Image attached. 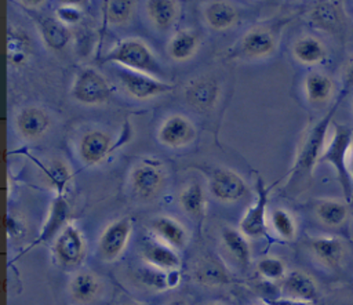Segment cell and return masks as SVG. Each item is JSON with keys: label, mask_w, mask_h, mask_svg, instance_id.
Masks as SVG:
<instances>
[{"label": "cell", "mask_w": 353, "mask_h": 305, "mask_svg": "<svg viewBox=\"0 0 353 305\" xmlns=\"http://www.w3.org/2000/svg\"><path fill=\"white\" fill-rule=\"evenodd\" d=\"M32 54V43L22 29L10 26L7 29V61L14 68L26 65Z\"/></svg>", "instance_id": "obj_24"}, {"label": "cell", "mask_w": 353, "mask_h": 305, "mask_svg": "<svg viewBox=\"0 0 353 305\" xmlns=\"http://www.w3.org/2000/svg\"><path fill=\"white\" fill-rule=\"evenodd\" d=\"M51 120L48 113L39 106H26L18 112L15 117V128L18 134L28 141L40 139L48 131Z\"/></svg>", "instance_id": "obj_15"}, {"label": "cell", "mask_w": 353, "mask_h": 305, "mask_svg": "<svg viewBox=\"0 0 353 305\" xmlns=\"http://www.w3.org/2000/svg\"><path fill=\"white\" fill-rule=\"evenodd\" d=\"M200 47V36L192 29L176 32L167 44L168 55L178 62L190 59Z\"/></svg>", "instance_id": "obj_27"}, {"label": "cell", "mask_w": 353, "mask_h": 305, "mask_svg": "<svg viewBox=\"0 0 353 305\" xmlns=\"http://www.w3.org/2000/svg\"><path fill=\"white\" fill-rule=\"evenodd\" d=\"M353 146V130L345 124H335L332 135L319 159V163L330 164L341 184L345 199H353V182L349 171V155Z\"/></svg>", "instance_id": "obj_1"}, {"label": "cell", "mask_w": 353, "mask_h": 305, "mask_svg": "<svg viewBox=\"0 0 353 305\" xmlns=\"http://www.w3.org/2000/svg\"><path fill=\"white\" fill-rule=\"evenodd\" d=\"M309 18L313 25L324 30H335L341 22L338 7L330 1L314 4L309 12Z\"/></svg>", "instance_id": "obj_34"}, {"label": "cell", "mask_w": 353, "mask_h": 305, "mask_svg": "<svg viewBox=\"0 0 353 305\" xmlns=\"http://www.w3.org/2000/svg\"><path fill=\"white\" fill-rule=\"evenodd\" d=\"M342 84L345 90L353 88V57L346 62L342 70Z\"/></svg>", "instance_id": "obj_41"}, {"label": "cell", "mask_w": 353, "mask_h": 305, "mask_svg": "<svg viewBox=\"0 0 353 305\" xmlns=\"http://www.w3.org/2000/svg\"><path fill=\"white\" fill-rule=\"evenodd\" d=\"M130 182L138 197L150 200L161 190L164 185V174L163 170L154 164L141 163L131 170Z\"/></svg>", "instance_id": "obj_12"}, {"label": "cell", "mask_w": 353, "mask_h": 305, "mask_svg": "<svg viewBox=\"0 0 353 305\" xmlns=\"http://www.w3.org/2000/svg\"><path fill=\"white\" fill-rule=\"evenodd\" d=\"M41 170L47 184L55 192V196L65 195L72 181V171L69 166L62 159H52L50 163L41 166Z\"/></svg>", "instance_id": "obj_32"}, {"label": "cell", "mask_w": 353, "mask_h": 305, "mask_svg": "<svg viewBox=\"0 0 353 305\" xmlns=\"http://www.w3.org/2000/svg\"><path fill=\"white\" fill-rule=\"evenodd\" d=\"M146 14L156 29L167 30L178 18V3L172 0H149L146 1Z\"/></svg>", "instance_id": "obj_30"}, {"label": "cell", "mask_w": 353, "mask_h": 305, "mask_svg": "<svg viewBox=\"0 0 353 305\" xmlns=\"http://www.w3.org/2000/svg\"><path fill=\"white\" fill-rule=\"evenodd\" d=\"M132 233V222L127 217L108 224L98 237V255L105 262H114L127 248Z\"/></svg>", "instance_id": "obj_6"}, {"label": "cell", "mask_w": 353, "mask_h": 305, "mask_svg": "<svg viewBox=\"0 0 353 305\" xmlns=\"http://www.w3.org/2000/svg\"><path fill=\"white\" fill-rule=\"evenodd\" d=\"M150 230L154 239L172 247L174 250H183L189 243V232L178 219L170 215H159L150 221Z\"/></svg>", "instance_id": "obj_16"}, {"label": "cell", "mask_w": 353, "mask_h": 305, "mask_svg": "<svg viewBox=\"0 0 353 305\" xmlns=\"http://www.w3.org/2000/svg\"><path fill=\"white\" fill-rule=\"evenodd\" d=\"M270 226L274 233L283 240H294L296 236V222L290 211L285 208H274L270 215Z\"/></svg>", "instance_id": "obj_36"}, {"label": "cell", "mask_w": 353, "mask_h": 305, "mask_svg": "<svg viewBox=\"0 0 353 305\" xmlns=\"http://www.w3.org/2000/svg\"><path fill=\"white\" fill-rule=\"evenodd\" d=\"M352 109H353V102H352Z\"/></svg>", "instance_id": "obj_47"}, {"label": "cell", "mask_w": 353, "mask_h": 305, "mask_svg": "<svg viewBox=\"0 0 353 305\" xmlns=\"http://www.w3.org/2000/svg\"><path fill=\"white\" fill-rule=\"evenodd\" d=\"M256 200L254 201L252 206H250L245 213L243 214L240 222H239V229L243 235L251 239L261 237L266 233L268 229V200H269V189L263 179L258 177L256 179Z\"/></svg>", "instance_id": "obj_9"}, {"label": "cell", "mask_w": 353, "mask_h": 305, "mask_svg": "<svg viewBox=\"0 0 353 305\" xmlns=\"http://www.w3.org/2000/svg\"><path fill=\"white\" fill-rule=\"evenodd\" d=\"M314 213L317 219L330 228L341 226L349 214L347 203L338 199H320L316 203Z\"/></svg>", "instance_id": "obj_31"}, {"label": "cell", "mask_w": 353, "mask_h": 305, "mask_svg": "<svg viewBox=\"0 0 353 305\" xmlns=\"http://www.w3.org/2000/svg\"><path fill=\"white\" fill-rule=\"evenodd\" d=\"M277 46L274 35L266 28H252L240 39L239 50L247 58H265L274 52Z\"/></svg>", "instance_id": "obj_19"}, {"label": "cell", "mask_w": 353, "mask_h": 305, "mask_svg": "<svg viewBox=\"0 0 353 305\" xmlns=\"http://www.w3.org/2000/svg\"><path fill=\"white\" fill-rule=\"evenodd\" d=\"M207 305H228L225 302H221V301H212V302H208Z\"/></svg>", "instance_id": "obj_45"}, {"label": "cell", "mask_w": 353, "mask_h": 305, "mask_svg": "<svg viewBox=\"0 0 353 305\" xmlns=\"http://www.w3.org/2000/svg\"><path fill=\"white\" fill-rule=\"evenodd\" d=\"M112 137L101 130L85 132L79 142V156L85 166H97L105 161L112 152Z\"/></svg>", "instance_id": "obj_14"}, {"label": "cell", "mask_w": 353, "mask_h": 305, "mask_svg": "<svg viewBox=\"0 0 353 305\" xmlns=\"http://www.w3.org/2000/svg\"><path fill=\"white\" fill-rule=\"evenodd\" d=\"M55 17L62 23L72 25L81 19V10L73 4H62L55 10Z\"/></svg>", "instance_id": "obj_39"}, {"label": "cell", "mask_w": 353, "mask_h": 305, "mask_svg": "<svg viewBox=\"0 0 353 305\" xmlns=\"http://www.w3.org/2000/svg\"><path fill=\"white\" fill-rule=\"evenodd\" d=\"M113 94L108 79L94 68H84L79 72L70 87V97L87 106L106 104Z\"/></svg>", "instance_id": "obj_4"}, {"label": "cell", "mask_w": 353, "mask_h": 305, "mask_svg": "<svg viewBox=\"0 0 353 305\" xmlns=\"http://www.w3.org/2000/svg\"><path fill=\"white\" fill-rule=\"evenodd\" d=\"M165 305H189V302L185 299V298H181V297H175V298H171L165 302Z\"/></svg>", "instance_id": "obj_43"}, {"label": "cell", "mask_w": 353, "mask_h": 305, "mask_svg": "<svg viewBox=\"0 0 353 305\" xmlns=\"http://www.w3.org/2000/svg\"><path fill=\"white\" fill-rule=\"evenodd\" d=\"M87 253V243L77 225L69 222L52 240V254L55 261L65 266H79Z\"/></svg>", "instance_id": "obj_5"}, {"label": "cell", "mask_w": 353, "mask_h": 305, "mask_svg": "<svg viewBox=\"0 0 353 305\" xmlns=\"http://www.w3.org/2000/svg\"><path fill=\"white\" fill-rule=\"evenodd\" d=\"M116 76L124 91L135 99H150L167 94L172 90L170 83L159 80L150 75L134 72L121 66L116 68Z\"/></svg>", "instance_id": "obj_7"}, {"label": "cell", "mask_w": 353, "mask_h": 305, "mask_svg": "<svg viewBox=\"0 0 353 305\" xmlns=\"http://www.w3.org/2000/svg\"><path fill=\"white\" fill-rule=\"evenodd\" d=\"M196 137L192 121L183 115H170L159 127L157 139L168 148H182L189 145Z\"/></svg>", "instance_id": "obj_10"}, {"label": "cell", "mask_w": 353, "mask_h": 305, "mask_svg": "<svg viewBox=\"0 0 353 305\" xmlns=\"http://www.w3.org/2000/svg\"><path fill=\"white\" fill-rule=\"evenodd\" d=\"M221 240L225 250L229 253L230 257L234 258V261L243 266L247 268L251 264L252 254H251V246L248 242V237L240 232V229L225 226L221 230Z\"/></svg>", "instance_id": "obj_23"}, {"label": "cell", "mask_w": 353, "mask_h": 305, "mask_svg": "<svg viewBox=\"0 0 353 305\" xmlns=\"http://www.w3.org/2000/svg\"><path fill=\"white\" fill-rule=\"evenodd\" d=\"M181 208L193 218H201L205 211V196L199 182L186 185L178 195Z\"/></svg>", "instance_id": "obj_33"}, {"label": "cell", "mask_w": 353, "mask_h": 305, "mask_svg": "<svg viewBox=\"0 0 353 305\" xmlns=\"http://www.w3.org/2000/svg\"><path fill=\"white\" fill-rule=\"evenodd\" d=\"M309 248L314 259L328 269H338L343 261L345 246L336 236H319L310 240Z\"/></svg>", "instance_id": "obj_20"}, {"label": "cell", "mask_w": 353, "mask_h": 305, "mask_svg": "<svg viewBox=\"0 0 353 305\" xmlns=\"http://www.w3.org/2000/svg\"><path fill=\"white\" fill-rule=\"evenodd\" d=\"M6 232L10 239H19L25 235L26 226L23 224V219L18 217L17 214H7L6 215Z\"/></svg>", "instance_id": "obj_40"}, {"label": "cell", "mask_w": 353, "mask_h": 305, "mask_svg": "<svg viewBox=\"0 0 353 305\" xmlns=\"http://www.w3.org/2000/svg\"><path fill=\"white\" fill-rule=\"evenodd\" d=\"M123 305H141V304H138V302H125Z\"/></svg>", "instance_id": "obj_46"}, {"label": "cell", "mask_w": 353, "mask_h": 305, "mask_svg": "<svg viewBox=\"0 0 353 305\" xmlns=\"http://www.w3.org/2000/svg\"><path fill=\"white\" fill-rule=\"evenodd\" d=\"M294 58L303 65H317L325 59L327 48L321 40L314 36H302L292 44Z\"/></svg>", "instance_id": "obj_28"}, {"label": "cell", "mask_w": 353, "mask_h": 305, "mask_svg": "<svg viewBox=\"0 0 353 305\" xmlns=\"http://www.w3.org/2000/svg\"><path fill=\"white\" fill-rule=\"evenodd\" d=\"M37 30L44 44L52 51H63L70 43L72 33L68 25L62 23L57 17L41 15L37 21Z\"/></svg>", "instance_id": "obj_22"}, {"label": "cell", "mask_w": 353, "mask_h": 305, "mask_svg": "<svg viewBox=\"0 0 353 305\" xmlns=\"http://www.w3.org/2000/svg\"><path fill=\"white\" fill-rule=\"evenodd\" d=\"M68 291L74 304L91 305L102 291V282L91 270H79L69 280Z\"/></svg>", "instance_id": "obj_18"}, {"label": "cell", "mask_w": 353, "mask_h": 305, "mask_svg": "<svg viewBox=\"0 0 353 305\" xmlns=\"http://www.w3.org/2000/svg\"><path fill=\"white\" fill-rule=\"evenodd\" d=\"M349 171H350V177H352V182H353V146L349 155Z\"/></svg>", "instance_id": "obj_44"}, {"label": "cell", "mask_w": 353, "mask_h": 305, "mask_svg": "<svg viewBox=\"0 0 353 305\" xmlns=\"http://www.w3.org/2000/svg\"><path fill=\"white\" fill-rule=\"evenodd\" d=\"M135 279L139 284L143 287L152 290V291H164L170 290L168 283V272H164L161 269H157L149 264H145L135 269Z\"/></svg>", "instance_id": "obj_35"}, {"label": "cell", "mask_w": 353, "mask_h": 305, "mask_svg": "<svg viewBox=\"0 0 353 305\" xmlns=\"http://www.w3.org/2000/svg\"><path fill=\"white\" fill-rule=\"evenodd\" d=\"M306 99L313 105H321L330 101L334 94V80L324 72L313 70L307 73L303 81Z\"/></svg>", "instance_id": "obj_26"}, {"label": "cell", "mask_w": 353, "mask_h": 305, "mask_svg": "<svg viewBox=\"0 0 353 305\" xmlns=\"http://www.w3.org/2000/svg\"><path fill=\"white\" fill-rule=\"evenodd\" d=\"M283 297L314 302L319 295V288L314 279L303 270H291L281 280Z\"/></svg>", "instance_id": "obj_21"}, {"label": "cell", "mask_w": 353, "mask_h": 305, "mask_svg": "<svg viewBox=\"0 0 353 305\" xmlns=\"http://www.w3.org/2000/svg\"><path fill=\"white\" fill-rule=\"evenodd\" d=\"M105 62L117 63L121 68L159 77L161 66L149 46L138 37H127L120 40L105 57Z\"/></svg>", "instance_id": "obj_2"}, {"label": "cell", "mask_w": 353, "mask_h": 305, "mask_svg": "<svg viewBox=\"0 0 353 305\" xmlns=\"http://www.w3.org/2000/svg\"><path fill=\"white\" fill-rule=\"evenodd\" d=\"M204 19L214 30H226L232 28L239 19L236 6L229 1H210L204 8Z\"/></svg>", "instance_id": "obj_25"}, {"label": "cell", "mask_w": 353, "mask_h": 305, "mask_svg": "<svg viewBox=\"0 0 353 305\" xmlns=\"http://www.w3.org/2000/svg\"><path fill=\"white\" fill-rule=\"evenodd\" d=\"M211 195L222 203H234L248 193L245 181L233 170L215 167L208 177Z\"/></svg>", "instance_id": "obj_8"}, {"label": "cell", "mask_w": 353, "mask_h": 305, "mask_svg": "<svg viewBox=\"0 0 353 305\" xmlns=\"http://www.w3.org/2000/svg\"><path fill=\"white\" fill-rule=\"evenodd\" d=\"M69 215H70V207H69V203H68L65 195L55 196L54 200L51 201L48 214H47L46 221L40 229L39 236L36 237L34 242H32L28 246L26 251L32 250L37 244L54 240L58 236V233L69 224Z\"/></svg>", "instance_id": "obj_11"}, {"label": "cell", "mask_w": 353, "mask_h": 305, "mask_svg": "<svg viewBox=\"0 0 353 305\" xmlns=\"http://www.w3.org/2000/svg\"><path fill=\"white\" fill-rule=\"evenodd\" d=\"M194 275L199 283L205 286H222L229 283L230 276L219 258L207 255L197 262Z\"/></svg>", "instance_id": "obj_29"}, {"label": "cell", "mask_w": 353, "mask_h": 305, "mask_svg": "<svg viewBox=\"0 0 353 305\" xmlns=\"http://www.w3.org/2000/svg\"><path fill=\"white\" fill-rule=\"evenodd\" d=\"M105 18L108 23L119 26L128 22L132 17L135 3L130 0H110L105 3Z\"/></svg>", "instance_id": "obj_38"}, {"label": "cell", "mask_w": 353, "mask_h": 305, "mask_svg": "<svg viewBox=\"0 0 353 305\" xmlns=\"http://www.w3.org/2000/svg\"><path fill=\"white\" fill-rule=\"evenodd\" d=\"M336 108H338V104L334 105L332 109L324 117H321L319 121H316L305 134L302 144L298 149L295 163L291 170L290 181L312 174L313 167L319 163V159L324 150L327 130L331 124V120H332V116H334Z\"/></svg>", "instance_id": "obj_3"}, {"label": "cell", "mask_w": 353, "mask_h": 305, "mask_svg": "<svg viewBox=\"0 0 353 305\" xmlns=\"http://www.w3.org/2000/svg\"><path fill=\"white\" fill-rule=\"evenodd\" d=\"M256 305H258V304H256Z\"/></svg>", "instance_id": "obj_48"}, {"label": "cell", "mask_w": 353, "mask_h": 305, "mask_svg": "<svg viewBox=\"0 0 353 305\" xmlns=\"http://www.w3.org/2000/svg\"><path fill=\"white\" fill-rule=\"evenodd\" d=\"M141 255L145 264H149L164 272L181 270V257L172 247L161 243L160 240H146L142 244Z\"/></svg>", "instance_id": "obj_17"}, {"label": "cell", "mask_w": 353, "mask_h": 305, "mask_svg": "<svg viewBox=\"0 0 353 305\" xmlns=\"http://www.w3.org/2000/svg\"><path fill=\"white\" fill-rule=\"evenodd\" d=\"M219 84L215 79L200 76L192 79L185 87V99L196 110L205 112L215 106L219 98Z\"/></svg>", "instance_id": "obj_13"}, {"label": "cell", "mask_w": 353, "mask_h": 305, "mask_svg": "<svg viewBox=\"0 0 353 305\" xmlns=\"http://www.w3.org/2000/svg\"><path fill=\"white\" fill-rule=\"evenodd\" d=\"M269 305H313V302L299 301V299H294V298H288V297H281V298L270 299Z\"/></svg>", "instance_id": "obj_42"}, {"label": "cell", "mask_w": 353, "mask_h": 305, "mask_svg": "<svg viewBox=\"0 0 353 305\" xmlns=\"http://www.w3.org/2000/svg\"><path fill=\"white\" fill-rule=\"evenodd\" d=\"M255 269L259 276L269 282H281L288 273L284 261L274 255H266L259 258L255 264Z\"/></svg>", "instance_id": "obj_37"}]
</instances>
